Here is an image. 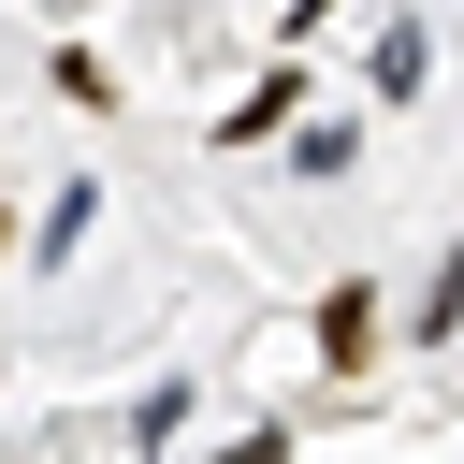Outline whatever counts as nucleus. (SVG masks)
<instances>
[{
    "instance_id": "nucleus-1",
    "label": "nucleus",
    "mask_w": 464,
    "mask_h": 464,
    "mask_svg": "<svg viewBox=\"0 0 464 464\" xmlns=\"http://www.w3.org/2000/svg\"><path fill=\"white\" fill-rule=\"evenodd\" d=\"M319 362H334V377H362V362H377V290H362V276H348V290H319Z\"/></svg>"
},
{
    "instance_id": "nucleus-2",
    "label": "nucleus",
    "mask_w": 464,
    "mask_h": 464,
    "mask_svg": "<svg viewBox=\"0 0 464 464\" xmlns=\"http://www.w3.org/2000/svg\"><path fill=\"white\" fill-rule=\"evenodd\" d=\"M290 102H304V72H261V87H246V116H218V145H261Z\"/></svg>"
},
{
    "instance_id": "nucleus-4",
    "label": "nucleus",
    "mask_w": 464,
    "mask_h": 464,
    "mask_svg": "<svg viewBox=\"0 0 464 464\" xmlns=\"http://www.w3.org/2000/svg\"><path fill=\"white\" fill-rule=\"evenodd\" d=\"M0 246H14V203H0Z\"/></svg>"
},
{
    "instance_id": "nucleus-3",
    "label": "nucleus",
    "mask_w": 464,
    "mask_h": 464,
    "mask_svg": "<svg viewBox=\"0 0 464 464\" xmlns=\"http://www.w3.org/2000/svg\"><path fill=\"white\" fill-rule=\"evenodd\" d=\"M420 334H464V246H450V261L420 276Z\"/></svg>"
}]
</instances>
